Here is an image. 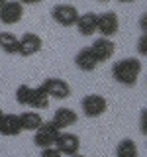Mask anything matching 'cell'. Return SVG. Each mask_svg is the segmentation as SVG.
Segmentation results:
<instances>
[{
  "mask_svg": "<svg viewBox=\"0 0 147 157\" xmlns=\"http://www.w3.org/2000/svg\"><path fill=\"white\" fill-rule=\"evenodd\" d=\"M96 32H100V37H106V39L116 36L120 32V18H118V14L112 12V10H106V12L98 14Z\"/></svg>",
  "mask_w": 147,
  "mask_h": 157,
  "instance_id": "6",
  "label": "cell"
},
{
  "mask_svg": "<svg viewBox=\"0 0 147 157\" xmlns=\"http://www.w3.org/2000/svg\"><path fill=\"white\" fill-rule=\"evenodd\" d=\"M143 71V63L139 57H126L112 65V77L116 82L124 86H135L139 81V75Z\"/></svg>",
  "mask_w": 147,
  "mask_h": 157,
  "instance_id": "1",
  "label": "cell"
},
{
  "mask_svg": "<svg viewBox=\"0 0 147 157\" xmlns=\"http://www.w3.org/2000/svg\"><path fill=\"white\" fill-rule=\"evenodd\" d=\"M96 22H98V14L96 12H85V14H81L77 20V29H78V33L81 36H94L96 33Z\"/></svg>",
  "mask_w": 147,
  "mask_h": 157,
  "instance_id": "13",
  "label": "cell"
},
{
  "mask_svg": "<svg viewBox=\"0 0 147 157\" xmlns=\"http://www.w3.org/2000/svg\"><path fill=\"white\" fill-rule=\"evenodd\" d=\"M20 134H22V126H20L18 114H2V120H0V136L16 137Z\"/></svg>",
  "mask_w": 147,
  "mask_h": 157,
  "instance_id": "14",
  "label": "cell"
},
{
  "mask_svg": "<svg viewBox=\"0 0 147 157\" xmlns=\"http://www.w3.org/2000/svg\"><path fill=\"white\" fill-rule=\"evenodd\" d=\"M137 53L141 57L147 55V33H141V37L137 39Z\"/></svg>",
  "mask_w": 147,
  "mask_h": 157,
  "instance_id": "20",
  "label": "cell"
},
{
  "mask_svg": "<svg viewBox=\"0 0 147 157\" xmlns=\"http://www.w3.org/2000/svg\"><path fill=\"white\" fill-rule=\"evenodd\" d=\"M78 122V114L75 110H71V108H57L55 110V114H53L51 118V124L57 128L59 132H65L67 128H71V126H75Z\"/></svg>",
  "mask_w": 147,
  "mask_h": 157,
  "instance_id": "11",
  "label": "cell"
},
{
  "mask_svg": "<svg viewBox=\"0 0 147 157\" xmlns=\"http://www.w3.org/2000/svg\"><path fill=\"white\" fill-rule=\"evenodd\" d=\"M75 65H77L78 71H82V73H92L98 67V61H96V57L92 55L90 47L78 49L77 55H75Z\"/></svg>",
  "mask_w": 147,
  "mask_h": 157,
  "instance_id": "12",
  "label": "cell"
},
{
  "mask_svg": "<svg viewBox=\"0 0 147 157\" xmlns=\"http://www.w3.org/2000/svg\"><path fill=\"white\" fill-rule=\"evenodd\" d=\"M18 43H20L18 55H22V57H32L36 53H39L43 47V39L33 32H26L22 37H18Z\"/></svg>",
  "mask_w": 147,
  "mask_h": 157,
  "instance_id": "9",
  "label": "cell"
},
{
  "mask_svg": "<svg viewBox=\"0 0 147 157\" xmlns=\"http://www.w3.org/2000/svg\"><path fill=\"white\" fill-rule=\"evenodd\" d=\"M29 108H36V112L37 110H43V108H49V96L43 92L41 86H33V94H32Z\"/></svg>",
  "mask_w": 147,
  "mask_h": 157,
  "instance_id": "18",
  "label": "cell"
},
{
  "mask_svg": "<svg viewBox=\"0 0 147 157\" xmlns=\"http://www.w3.org/2000/svg\"><path fill=\"white\" fill-rule=\"evenodd\" d=\"M78 16L81 14H78L77 6H73V4H55L51 8V18L63 28H73L77 24Z\"/></svg>",
  "mask_w": 147,
  "mask_h": 157,
  "instance_id": "4",
  "label": "cell"
},
{
  "mask_svg": "<svg viewBox=\"0 0 147 157\" xmlns=\"http://www.w3.org/2000/svg\"><path fill=\"white\" fill-rule=\"evenodd\" d=\"M0 6H2V2H0Z\"/></svg>",
  "mask_w": 147,
  "mask_h": 157,
  "instance_id": "26",
  "label": "cell"
},
{
  "mask_svg": "<svg viewBox=\"0 0 147 157\" xmlns=\"http://www.w3.org/2000/svg\"><path fill=\"white\" fill-rule=\"evenodd\" d=\"M32 94H33V86L20 85L16 88V102L20 106H29V102H32Z\"/></svg>",
  "mask_w": 147,
  "mask_h": 157,
  "instance_id": "19",
  "label": "cell"
},
{
  "mask_svg": "<svg viewBox=\"0 0 147 157\" xmlns=\"http://www.w3.org/2000/svg\"><path fill=\"white\" fill-rule=\"evenodd\" d=\"M139 26H141V33H147V12H145V14H141V22H139Z\"/></svg>",
  "mask_w": 147,
  "mask_h": 157,
  "instance_id": "22",
  "label": "cell"
},
{
  "mask_svg": "<svg viewBox=\"0 0 147 157\" xmlns=\"http://www.w3.org/2000/svg\"><path fill=\"white\" fill-rule=\"evenodd\" d=\"M55 149L59 151L61 155H77L78 149H81V137L77 134H73V132H61V134L57 136V141H55Z\"/></svg>",
  "mask_w": 147,
  "mask_h": 157,
  "instance_id": "7",
  "label": "cell"
},
{
  "mask_svg": "<svg viewBox=\"0 0 147 157\" xmlns=\"http://www.w3.org/2000/svg\"><path fill=\"white\" fill-rule=\"evenodd\" d=\"M116 157H139V149H137V144L130 137L126 140H120L116 145Z\"/></svg>",
  "mask_w": 147,
  "mask_h": 157,
  "instance_id": "17",
  "label": "cell"
},
{
  "mask_svg": "<svg viewBox=\"0 0 147 157\" xmlns=\"http://www.w3.org/2000/svg\"><path fill=\"white\" fill-rule=\"evenodd\" d=\"M81 108H82V114H85L86 118H100L108 110V100L102 94L92 92V94L82 96Z\"/></svg>",
  "mask_w": 147,
  "mask_h": 157,
  "instance_id": "3",
  "label": "cell"
},
{
  "mask_svg": "<svg viewBox=\"0 0 147 157\" xmlns=\"http://www.w3.org/2000/svg\"><path fill=\"white\" fill-rule=\"evenodd\" d=\"M73 157H86V155H81V153H77V155H73Z\"/></svg>",
  "mask_w": 147,
  "mask_h": 157,
  "instance_id": "24",
  "label": "cell"
},
{
  "mask_svg": "<svg viewBox=\"0 0 147 157\" xmlns=\"http://www.w3.org/2000/svg\"><path fill=\"white\" fill-rule=\"evenodd\" d=\"M39 157H63L55 147H47V149H41V155Z\"/></svg>",
  "mask_w": 147,
  "mask_h": 157,
  "instance_id": "21",
  "label": "cell"
},
{
  "mask_svg": "<svg viewBox=\"0 0 147 157\" xmlns=\"http://www.w3.org/2000/svg\"><path fill=\"white\" fill-rule=\"evenodd\" d=\"M22 18H24L22 2H16V0L2 2V6H0V22L4 26H16L18 22H22Z\"/></svg>",
  "mask_w": 147,
  "mask_h": 157,
  "instance_id": "8",
  "label": "cell"
},
{
  "mask_svg": "<svg viewBox=\"0 0 147 157\" xmlns=\"http://www.w3.org/2000/svg\"><path fill=\"white\" fill-rule=\"evenodd\" d=\"M2 114H4V112H2V110H0V120H2Z\"/></svg>",
  "mask_w": 147,
  "mask_h": 157,
  "instance_id": "25",
  "label": "cell"
},
{
  "mask_svg": "<svg viewBox=\"0 0 147 157\" xmlns=\"http://www.w3.org/2000/svg\"><path fill=\"white\" fill-rule=\"evenodd\" d=\"M139 128H141V134H145V110L141 112V120H139Z\"/></svg>",
  "mask_w": 147,
  "mask_h": 157,
  "instance_id": "23",
  "label": "cell"
},
{
  "mask_svg": "<svg viewBox=\"0 0 147 157\" xmlns=\"http://www.w3.org/2000/svg\"><path fill=\"white\" fill-rule=\"evenodd\" d=\"M90 51H92V55L96 57L98 65H100V63H106V61H110V59L114 57V53H116V43L112 41V39L98 37L96 41L90 45Z\"/></svg>",
  "mask_w": 147,
  "mask_h": 157,
  "instance_id": "10",
  "label": "cell"
},
{
  "mask_svg": "<svg viewBox=\"0 0 147 157\" xmlns=\"http://www.w3.org/2000/svg\"><path fill=\"white\" fill-rule=\"evenodd\" d=\"M20 118V126H22V132L26 130V132H36L39 126L43 124V116L39 114V112L36 110H26V112H22V114H18Z\"/></svg>",
  "mask_w": 147,
  "mask_h": 157,
  "instance_id": "15",
  "label": "cell"
},
{
  "mask_svg": "<svg viewBox=\"0 0 147 157\" xmlns=\"http://www.w3.org/2000/svg\"><path fill=\"white\" fill-rule=\"evenodd\" d=\"M43 88V92L49 96V100H65L73 94L71 92V85L65 81V78H59V77H49L39 85Z\"/></svg>",
  "mask_w": 147,
  "mask_h": 157,
  "instance_id": "2",
  "label": "cell"
},
{
  "mask_svg": "<svg viewBox=\"0 0 147 157\" xmlns=\"http://www.w3.org/2000/svg\"><path fill=\"white\" fill-rule=\"evenodd\" d=\"M18 37L12 32H0V49L6 55H18Z\"/></svg>",
  "mask_w": 147,
  "mask_h": 157,
  "instance_id": "16",
  "label": "cell"
},
{
  "mask_svg": "<svg viewBox=\"0 0 147 157\" xmlns=\"http://www.w3.org/2000/svg\"><path fill=\"white\" fill-rule=\"evenodd\" d=\"M59 134H61V132H59L57 128L51 124V120H49V122H43V124L39 126L36 132H33V144H36L39 149L53 147V145H55V141H57V136Z\"/></svg>",
  "mask_w": 147,
  "mask_h": 157,
  "instance_id": "5",
  "label": "cell"
}]
</instances>
